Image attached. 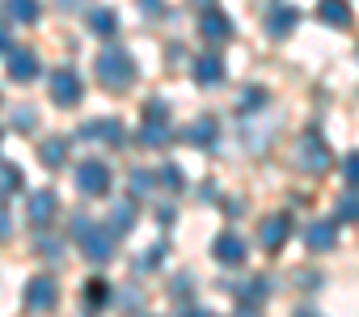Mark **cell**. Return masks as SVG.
<instances>
[{
  "label": "cell",
  "mask_w": 359,
  "mask_h": 317,
  "mask_svg": "<svg viewBox=\"0 0 359 317\" xmlns=\"http://www.w3.org/2000/svg\"><path fill=\"white\" fill-rule=\"evenodd\" d=\"M97 81L106 85V89H131V81H135V60H131V51H123L118 43H106L102 51H97Z\"/></svg>",
  "instance_id": "obj_1"
},
{
  "label": "cell",
  "mask_w": 359,
  "mask_h": 317,
  "mask_svg": "<svg viewBox=\"0 0 359 317\" xmlns=\"http://www.w3.org/2000/svg\"><path fill=\"white\" fill-rule=\"evenodd\" d=\"M76 191L81 195H106L110 191V166L97 161V156L93 161H81L76 166Z\"/></svg>",
  "instance_id": "obj_2"
},
{
  "label": "cell",
  "mask_w": 359,
  "mask_h": 317,
  "mask_svg": "<svg viewBox=\"0 0 359 317\" xmlns=\"http://www.w3.org/2000/svg\"><path fill=\"white\" fill-rule=\"evenodd\" d=\"M199 34H203V43H229V39H233V18H229L224 9H216V5H203V13H199Z\"/></svg>",
  "instance_id": "obj_3"
},
{
  "label": "cell",
  "mask_w": 359,
  "mask_h": 317,
  "mask_svg": "<svg viewBox=\"0 0 359 317\" xmlns=\"http://www.w3.org/2000/svg\"><path fill=\"white\" fill-rule=\"evenodd\" d=\"M55 300H60V283H55L51 275H34V279L26 283V309H30V313H47Z\"/></svg>",
  "instance_id": "obj_4"
},
{
  "label": "cell",
  "mask_w": 359,
  "mask_h": 317,
  "mask_svg": "<svg viewBox=\"0 0 359 317\" xmlns=\"http://www.w3.org/2000/svg\"><path fill=\"white\" fill-rule=\"evenodd\" d=\"M330 161H334V156H330V148H325L317 135H304V140H300V148H296V166H300V170L321 174V170H330Z\"/></svg>",
  "instance_id": "obj_5"
},
{
  "label": "cell",
  "mask_w": 359,
  "mask_h": 317,
  "mask_svg": "<svg viewBox=\"0 0 359 317\" xmlns=\"http://www.w3.org/2000/svg\"><path fill=\"white\" fill-rule=\"evenodd\" d=\"M258 237H262V245H266L271 254H275V250H283V245H287V237H292V216H287V212H271V216L262 220Z\"/></svg>",
  "instance_id": "obj_6"
},
{
  "label": "cell",
  "mask_w": 359,
  "mask_h": 317,
  "mask_svg": "<svg viewBox=\"0 0 359 317\" xmlns=\"http://www.w3.org/2000/svg\"><path fill=\"white\" fill-rule=\"evenodd\" d=\"M229 288H233L241 313H254V309L271 296V279H266V275H254V279H245V283H229Z\"/></svg>",
  "instance_id": "obj_7"
},
{
  "label": "cell",
  "mask_w": 359,
  "mask_h": 317,
  "mask_svg": "<svg viewBox=\"0 0 359 317\" xmlns=\"http://www.w3.org/2000/svg\"><path fill=\"white\" fill-rule=\"evenodd\" d=\"M81 237H85V258H89V262H110V258H114V233H110V229L89 224Z\"/></svg>",
  "instance_id": "obj_8"
},
{
  "label": "cell",
  "mask_w": 359,
  "mask_h": 317,
  "mask_svg": "<svg viewBox=\"0 0 359 317\" xmlns=\"http://www.w3.org/2000/svg\"><path fill=\"white\" fill-rule=\"evenodd\" d=\"M39 72H43V64H39V55H34L30 47H18V51H9V76H13L18 85H30V81H39Z\"/></svg>",
  "instance_id": "obj_9"
},
{
  "label": "cell",
  "mask_w": 359,
  "mask_h": 317,
  "mask_svg": "<svg viewBox=\"0 0 359 317\" xmlns=\"http://www.w3.org/2000/svg\"><path fill=\"white\" fill-rule=\"evenodd\" d=\"M81 76L72 72V68H60L55 76H51V102H60V106H76L81 102Z\"/></svg>",
  "instance_id": "obj_10"
},
{
  "label": "cell",
  "mask_w": 359,
  "mask_h": 317,
  "mask_svg": "<svg viewBox=\"0 0 359 317\" xmlns=\"http://www.w3.org/2000/svg\"><path fill=\"white\" fill-rule=\"evenodd\" d=\"M195 85H203V89H212V85H220L224 81V55H216V51H203L199 60H195Z\"/></svg>",
  "instance_id": "obj_11"
},
{
  "label": "cell",
  "mask_w": 359,
  "mask_h": 317,
  "mask_svg": "<svg viewBox=\"0 0 359 317\" xmlns=\"http://www.w3.org/2000/svg\"><path fill=\"white\" fill-rule=\"evenodd\" d=\"M296 22H300V9H292V5L266 9V34H271V39H287V34L296 30Z\"/></svg>",
  "instance_id": "obj_12"
},
{
  "label": "cell",
  "mask_w": 359,
  "mask_h": 317,
  "mask_svg": "<svg viewBox=\"0 0 359 317\" xmlns=\"http://www.w3.org/2000/svg\"><path fill=\"white\" fill-rule=\"evenodd\" d=\"M212 254H216V262H224V267H241V262H245V241H241L237 233H220L216 245H212Z\"/></svg>",
  "instance_id": "obj_13"
},
{
  "label": "cell",
  "mask_w": 359,
  "mask_h": 317,
  "mask_svg": "<svg viewBox=\"0 0 359 317\" xmlns=\"http://www.w3.org/2000/svg\"><path fill=\"white\" fill-rule=\"evenodd\" d=\"M81 135H85V140H106V144L123 148V123H118V119H93V123L81 127Z\"/></svg>",
  "instance_id": "obj_14"
},
{
  "label": "cell",
  "mask_w": 359,
  "mask_h": 317,
  "mask_svg": "<svg viewBox=\"0 0 359 317\" xmlns=\"http://www.w3.org/2000/svg\"><path fill=\"white\" fill-rule=\"evenodd\" d=\"M304 241H309V250L325 254V250H334V245H338V224H334V220H317V224H309Z\"/></svg>",
  "instance_id": "obj_15"
},
{
  "label": "cell",
  "mask_w": 359,
  "mask_h": 317,
  "mask_svg": "<svg viewBox=\"0 0 359 317\" xmlns=\"http://www.w3.org/2000/svg\"><path fill=\"white\" fill-rule=\"evenodd\" d=\"M55 212H60L55 191H34V195H30V220H34V224H51Z\"/></svg>",
  "instance_id": "obj_16"
},
{
  "label": "cell",
  "mask_w": 359,
  "mask_h": 317,
  "mask_svg": "<svg viewBox=\"0 0 359 317\" xmlns=\"http://www.w3.org/2000/svg\"><path fill=\"white\" fill-rule=\"evenodd\" d=\"M187 140H191L195 148H216V140H220V127H216V119H212V114L195 119V123H191V131H187Z\"/></svg>",
  "instance_id": "obj_17"
},
{
  "label": "cell",
  "mask_w": 359,
  "mask_h": 317,
  "mask_svg": "<svg viewBox=\"0 0 359 317\" xmlns=\"http://www.w3.org/2000/svg\"><path fill=\"white\" fill-rule=\"evenodd\" d=\"M317 18H321L325 26H334V30H346V26H351V5H346V0H321V5H317Z\"/></svg>",
  "instance_id": "obj_18"
},
{
  "label": "cell",
  "mask_w": 359,
  "mask_h": 317,
  "mask_svg": "<svg viewBox=\"0 0 359 317\" xmlns=\"http://www.w3.org/2000/svg\"><path fill=\"white\" fill-rule=\"evenodd\" d=\"M89 30H93L97 39H114V34H118V13H114V9H106V5L89 9Z\"/></svg>",
  "instance_id": "obj_19"
},
{
  "label": "cell",
  "mask_w": 359,
  "mask_h": 317,
  "mask_svg": "<svg viewBox=\"0 0 359 317\" xmlns=\"http://www.w3.org/2000/svg\"><path fill=\"white\" fill-rule=\"evenodd\" d=\"M39 156H43V166H47V170H60V166L68 161V140H64V135L43 140V144H39Z\"/></svg>",
  "instance_id": "obj_20"
},
{
  "label": "cell",
  "mask_w": 359,
  "mask_h": 317,
  "mask_svg": "<svg viewBox=\"0 0 359 317\" xmlns=\"http://www.w3.org/2000/svg\"><path fill=\"white\" fill-rule=\"evenodd\" d=\"M140 144H144V148H165V144H169V123H148V119H144Z\"/></svg>",
  "instance_id": "obj_21"
},
{
  "label": "cell",
  "mask_w": 359,
  "mask_h": 317,
  "mask_svg": "<svg viewBox=\"0 0 359 317\" xmlns=\"http://www.w3.org/2000/svg\"><path fill=\"white\" fill-rule=\"evenodd\" d=\"M18 191H22V170L9 166V161H0V199H9Z\"/></svg>",
  "instance_id": "obj_22"
},
{
  "label": "cell",
  "mask_w": 359,
  "mask_h": 317,
  "mask_svg": "<svg viewBox=\"0 0 359 317\" xmlns=\"http://www.w3.org/2000/svg\"><path fill=\"white\" fill-rule=\"evenodd\" d=\"M9 18L34 26V22H39V0H9Z\"/></svg>",
  "instance_id": "obj_23"
},
{
  "label": "cell",
  "mask_w": 359,
  "mask_h": 317,
  "mask_svg": "<svg viewBox=\"0 0 359 317\" xmlns=\"http://www.w3.org/2000/svg\"><path fill=\"white\" fill-rule=\"evenodd\" d=\"M131 224H135V199H127V203L114 208V216H110V233H127Z\"/></svg>",
  "instance_id": "obj_24"
},
{
  "label": "cell",
  "mask_w": 359,
  "mask_h": 317,
  "mask_svg": "<svg viewBox=\"0 0 359 317\" xmlns=\"http://www.w3.org/2000/svg\"><path fill=\"white\" fill-rule=\"evenodd\" d=\"M106 300H110V283H106V279H89V283H85V304H89V309H102Z\"/></svg>",
  "instance_id": "obj_25"
},
{
  "label": "cell",
  "mask_w": 359,
  "mask_h": 317,
  "mask_svg": "<svg viewBox=\"0 0 359 317\" xmlns=\"http://www.w3.org/2000/svg\"><path fill=\"white\" fill-rule=\"evenodd\" d=\"M334 212H338V220L355 224V220H359V191H346V195L338 199V208H334Z\"/></svg>",
  "instance_id": "obj_26"
},
{
  "label": "cell",
  "mask_w": 359,
  "mask_h": 317,
  "mask_svg": "<svg viewBox=\"0 0 359 317\" xmlns=\"http://www.w3.org/2000/svg\"><path fill=\"white\" fill-rule=\"evenodd\" d=\"M266 89H245L241 93V114H258V110H266Z\"/></svg>",
  "instance_id": "obj_27"
},
{
  "label": "cell",
  "mask_w": 359,
  "mask_h": 317,
  "mask_svg": "<svg viewBox=\"0 0 359 317\" xmlns=\"http://www.w3.org/2000/svg\"><path fill=\"white\" fill-rule=\"evenodd\" d=\"M152 182H161V187H169V191H182V170L169 161V166H161V170L152 174Z\"/></svg>",
  "instance_id": "obj_28"
},
{
  "label": "cell",
  "mask_w": 359,
  "mask_h": 317,
  "mask_svg": "<svg viewBox=\"0 0 359 317\" xmlns=\"http://www.w3.org/2000/svg\"><path fill=\"white\" fill-rule=\"evenodd\" d=\"M13 127L26 131V135L39 131V114H34V106H18V110H13Z\"/></svg>",
  "instance_id": "obj_29"
},
{
  "label": "cell",
  "mask_w": 359,
  "mask_h": 317,
  "mask_svg": "<svg viewBox=\"0 0 359 317\" xmlns=\"http://www.w3.org/2000/svg\"><path fill=\"white\" fill-rule=\"evenodd\" d=\"M127 187H131V195H148V191H152V174H148V170H131Z\"/></svg>",
  "instance_id": "obj_30"
},
{
  "label": "cell",
  "mask_w": 359,
  "mask_h": 317,
  "mask_svg": "<svg viewBox=\"0 0 359 317\" xmlns=\"http://www.w3.org/2000/svg\"><path fill=\"white\" fill-rule=\"evenodd\" d=\"M144 119H148V123H169V106H165L161 97H152V102L144 106Z\"/></svg>",
  "instance_id": "obj_31"
},
{
  "label": "cell",
  "mask_w": 359,
  "mask_h": 317,
  "mask_svg": "<svg viewBox=\"0 0 359 317\" xmlns=\"http://www.w3.org/2000/svg\"><path fill=\"white\" fill-rule=\"evenodd\" d=\"M342 174H346V187L359 191V152H351L346 161H342Z\"/></svg>",
  "instance_id": "obj_32"
},
{
  "label": "cell",
  "mask_w": 359,
  "mask_h": 317,
  "mask_svg": "<svg viewBox=\"0 0 359 317\" xmlns=\"http://www.w3.org/2000/svg\"><path fill=\"white\" fill-rule=\"evenodd\" d=\"M39 254H47V258H60V241H55V237H43V241H39Z\"/></svg>",
  "instance_id": "obj_33"
},
{
  "label": "cell",
  "mask_w": 359,
  "mask_h": 317,
  "mask_svg": "<svg viewBox=\"0 0 359 317\" xmlns=\"http://www.w3.org/2000/svg\"><path fill=\"white\" fill-rule=\"evenodd\" d=\"M156 220H161V224H173V208H169V203H165V208H156Z\"/></svg>",
  "instance_id": "obj_34"
},
{
  "label": "cell",
  "mask_w": 359,
  "mask_h": 317,
  "mask_svg": "<svg viewBox=\"0 0 359 317\" xmlns=\"http://www.w3.org/2000/svg\"><path fill=\"white\" fill-rule=\"evenodd\" d=\"M81 5H85V0H60V9H64V13H76Z\"/></svg>",
  "instance_id": "obj_35"
},
{
  "label": "cell",
  "mask_w": 359,
  "mask_h": 317,
  "mask_svg": "<svg viewBox=\"0 0 359 317\" xmlns=\"http://www.w3.org/2000/svg\"><path fill=\"white\" fill-rule=\"evenodd\" d=\"M144 13H148V18H156V13H161V0H144Z\"/></svg>",
  "instance_id": "obj_36"
},
{
  "label": "cell",
  "mask_w": 359,
  "mask_h": 317,
  "mask_svg": "<svg viewBox=\"0 0 359 317\" xmlns=\"http://www.w3.org/2000/svg\"><path fill=\"white\" fill-rule=\"evenodd\" d=\"M0 237H9V216L0 212Z\"/></svg>",
  "instance_id": "obj_37"
},
{
  "label": "cell",
  "mask_w": 359,
  "mask_h": 317,
  "mask_svg": "<svg viewBox=\"0 0 359 317\" xmlns=\"http://www.w3.org/2000/svg\"><path fill=\"white\" fill-rule=\"evenodd\" d=\"M0 51H9V34L5 30H0Z\"/></svg>",
  "instance_id": "obj_38"
},
{
  "label": "cell",
  "mask_w": 359,
  "mask_h": 317,
  "mask_svg": "<svg viewBox=\"0 0 359 317\" xmlns=\"http://www.w3.org/2000/svg\"><path fill=\"white\" fill-rule=\"evenodd\" d=\"M195 5H216V0H195Z\"/></svg>",
  "instance_id": "obj_39"
}]
</instances>
